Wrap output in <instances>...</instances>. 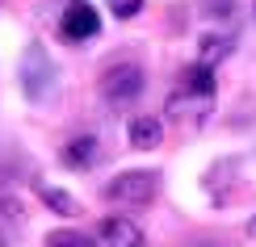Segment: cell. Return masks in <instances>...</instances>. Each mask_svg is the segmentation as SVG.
I'll list each match as a JSON object with an SVG mask.
<instances>
[{
    "instance_id": "7",
    "label": "cell",
    "mask_w": 256,
    "mask_h": 247,
    "mask_svg": "<svg viewBox=\"0 0 256 247\" xmlns=\"http://www.w3.org/2000/svg\"><path fill=\"white\" fill-rule=\"evenodd\" d=\"M92 164H97V138H92V134H80V138H72V143L63 147V168L88 172Z\"/></svg>"
},
{
    "instance_id": "11",
    "label": "cell",
    "mask_w": 256,
    "mask_h": 247,
    "mask_svg": "<svg viewBox=\"0 0 256 247\" xmlns=\"http://www.w3.org/2000/svg\"><path fill=\"white\" fill-rule=\"evenodd\" d=\"M46 247H88V239H84L80 231H50Z\"/></svg>"
},
{
    "instance_id": "9",
    "label": "cell",
    "mask_w": 256,
    "mask_h": 247,
    "mask_svg": "<svg viewBox=\"0 0 256 247\" xmlns=\"http://www.w3.org/2000/svg\"><path fill=\"white\" fill-rule=\"evenodd\" d=\"M38 197H42V206H50L55 214H63V218H76V214H80V201L72 197L68 189H59V185H46V180H38Z\"/></svg>"
},
{
    "instance_id": "6",
    "label": "cell",
    "mask_w": 256,
    "mask_h": 247,
    "mask_svg": "<svg viewBox=\"0 0 256 247\" xmlns=\"http://www.w3.org/2000/svg\"><path fill=\"white\" fill-rule=\"evenodd\" d=\"M88 247H143V231L130 218H105Z\"/></svg>"
},
{
    "instance_id": "10",
    "label": "cell",
    "mask_w": 256,
    "mask_h": 247,
    "mask_svg": "<svg viewBox=\"0 0 256 247\" xmlns=\"http://www.w3.org/2000/svg\"><path fill=\"white\" fill-rule=\"evenodd\" d=\"M231 46H236V38L206 34V38H202V46H198V63H202V67H214V63H222V59L231 55Z\"/></svg>"
},
{
    "instance_id": "8",
    "label": "cell",
    "mask_w": 256,
    "mask_h": 247,
    "mask_svg": "<svg viewBox=\"0 0 256 247\" xmlns=\"http://www.w3.org/2000/svg\"><path fill=\"white\" fill-rule=\"evenodd\" d=\"M164 138V122L160 117H134L130 122V147L134 151H156Z\"/></svg>"
},
{
    "instance_id": "3",
    "label": "cell",
    "mask_w": 256,
    "mask_h": 247,
    "mask_svg": "<svg viewBox=\"0 0 256 247\" xmlns=\"http://www.w3.org/2000/svg\"><path fill=\"white\" fill-rule=\"evenodd\" d=\"M17 76H21V88H26L30 101H46L50 96V88H55V63H50V55H46L42 42H30L26 46Z\"/></svg>"
},
{
    "instance_id": "14",
    "label": "cell",
    "mask_w": 256,
    "mask_h": 247,
    "mask_svg": "<svg viewBox=\"0 0 256 247\" xmlns=\"http://www.w3.org/2000/svg\"><path fill=\"white\" fill-rule=\"evenodd\" d=\"M0 247H4V239H0Z\"/></svg>"
},
{
    "instance_id": "13",
    "label": "cell",
    "mask_w": 256,
    "mask_h": 247,
    "mask_svg": "<svg viewBox=\"0 0 256 247\" xmlns=\"http://www.w3.org/2000/svg\"><path fill=\"white\" fill-rule=\"evenodd\" d=\"M248 235H256V218H252V222H248Z\"/></svg>"
},
{
    "instance_id": "2",
    "label": "cell",
    "mask_w": 256,
    "mask_h": 247,
    "mask_svg": "<svg viewBox=\"0 0 256 247\" xmlns=\"http://www.w3.org/2000/svg\"><path fill=\"white\" fill-rule=\"evenodd\" d=\"M160 193V172H147V168H134V172H118V176L105 185V197L114 201V206H152Z\"/></svg>"
},
{
    "instance_id": "4",
    "label": "cell",
    "mask_w": 256,
    "mask_h": 247,
    "mask_svg": "<svg viewBox=\"0 0 256 247\" xmlns=\"http://www.w3.org/2000/svg\"><path fill=\"white\" fill-rule=\"evenodd\" d=\"M143 67L138 63H114L110 71L101 76V96L114 105V109H126V105H134L138 96H143Z\"/></svg>"
},
{
    "instance_id": "12",
    "label": "cell",
    "mask_w": 256,
    "mask_h": 247,
    "mask_svg": "<svg viewBox=\"0 0 256 247\" xmlns=\"http://www.w3.org/2000/svg\"><path fill=\"white\" fill-rule=\"evenodd\" d=\"M110 8H114V17H134L138 8H143V0H110Z\"/></svg>"
},
{
    "instance_id": "5",
    "label": "cell",
    "mask_w": 256,
    "mask_h": 247,
    "mask_svg": "<svg viewBox=\"0 0 256 247\" xmlns=\"http://www.w3.org/2000/svg\"><path fill=\"white\" fill-rule=\"evenodd\" d=\"M59 29H63V38H68V42H88V38H97L101 17H97V8H92L88 0H68V4H63Z\"/></svg>"
},
{
    "instance_id": "1",
    "label": "cell",
    "mask_w": 256,
    "mask_h": 247,
    "mask_svg": "<svg viewBox=\"0 0 256 247\" xmlns=\"http://www.w3.org/2000/svg\"><path fill=\"white\" fill-rule=\"evenodd\" d=\"M210 109H214V67L189 63L176 76V92L168 96V117H176V122H202Z\"/></svg>"
}]
</instances>
